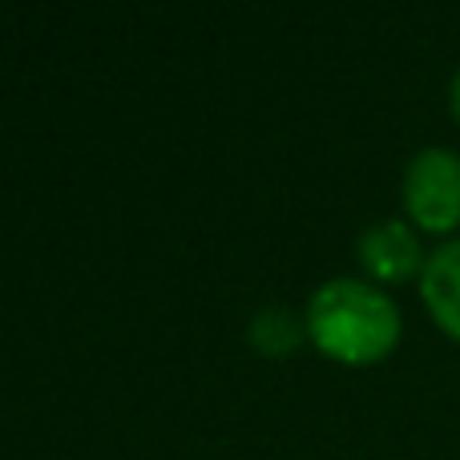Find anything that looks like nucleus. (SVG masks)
I'll return each mask as SVG.
<instances>
[{
	"mask_svg": "<svg viewBox=\"0 0 460 460\" xmlns=\"http://www.w3.org/2000/svg\"><path fill=\"white\" fill-rule=\"evenodd\" d=\"M453 113H456V118H460V73H456V77H453Z\"/></svg>",
	"mask_w": 460,
	"mask_h": 460,
	"instance_id": "obj_5",
	"label": "nucleus"
},
{
	"mask_svg": "<svg viewBox=\"0 0 460 460\" xmlns=\"http://www.w3.org/2000/svg\"><path fill=\"white\" fill-rule=\"evenodd\" d=\"M359 259L372 270L376 279L400 283L412 270H424V254H420V238L412 234V226L400 218H384V223L367 226L359 234Z\"/></svg>",
	"mask_w": 460,
	"mask_h": 460,
	"instance_id": "obj_3",
	"label": "nucleus"
},
{
	"mask_svg": "<svg viewBox=\"0 0 460 460\" xmlns=\"http://www.w3.org/2000/svg\"><path fill=\"white\" fill-rule=\"evenodd\" d=\"M404 207L424 230H453L460 223V154L445 146L420 150L404 170Z\"/></svg>",
	"mask_w": 460,
	"mask_h": 460,
	"instance_id": "obj_2",
	"label": "nucleus"
},
{
	"mask_svg": "<svg viewBox=\"0 0 460 460\" xmlns=\"http://www.w3.org/2000/svg\"><path fill=\"white\" fill-rule=\"evenodd\" d=\"M307 332L335 359L372 364L400 340V311L380 287L364 279H327L307 299Z\"/></svg>",
	"mask_w": 460,
	"mask_h": 460,
	"instance_id": "obj_1",
	"label": "nucleus"
},
{
	"mask_svg": "<svg viewBox=\"0 0 460 460\" xmlns=\"http://www.w3.org/2000/svg\"><path fill=\"white\" fill-rule=\"evenodd\" d=\"M420 295H424V303H429V311L437 315V323L460 340V238L437 246V251L424 259Z\"/></svg>",
	"mask_w": 460,
	"mask_h": 460,
	"instance_id": "obj_4",
	"label": "nucleus"
}]
</instances>
